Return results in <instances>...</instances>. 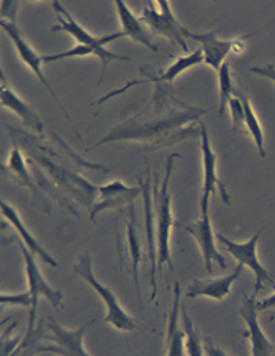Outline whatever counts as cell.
Here are the masks:
<instances>
[{
    "instance_id": "2e32d148",
    "label": "cell",
    "mask_w": 275,
    "mask_h": 356,
    "mask_svg": "<svg viewBox=\"0 0 275 356\" xmlns=\"http://www.w3.org/2000/svg\"><path fill=\"white\" fill-rule=\"evenodd\" d=\"M204 63V54H202V49H197L195 52L188 54L185 56H180L174 64H171L166 70L161 72L158 75H149L148 79H142V81H134V83H128L122 90H116L112 92L107 96H103V98L98 102L102 104L105 101H108L112 96H116L119 93H124L125 90H128L131 86H139V84H148V83H153V84H171L174 81L178 78V75H181L183 72L189 70L190 67H195L198 64Z\"/></svg>"
},
{
    "instance_id": "52a82bcc",
    "label": "cell",
    "mask_w": 275,
    "mask_h": 356,
    "mask_svg": "<svg viewBox=\"0 0 275 356\" xmlns=\"http://www.w3.org/2000/svg\"><path fill=\"white\" fill-rule=\"evenodd\" d=\"M90 325L92 323L76 329H66L58 325L52 317H49L47 329H49L51 335H46V339H49L53 344H38L35 355L53 353L58 356H92L84 346L85 332L90 327Z\"/></svg>"
},
{
    "instance_id": "f1b7e54d",
    "label": "cell",
    "mask_w": 275,
    "mask_h": 356,
    "mask_svg": "<svg viewBox=\"0 0 275 356\" xmlns=\"http://www.w3.org/2000/svg\"><path fill=\"white\" fill-rule=\"evenodd\" d=\"M249 72H253V74H256L258 76L268 78V79H271L275 83V66H272V64H265V66L251 67Z\"/></svg>"
},
{
    "instance_id": "8fae6325",
    "label": "cell",
    "mask_w": 275,
    "mask_h": 356,
    "mask_svg": "<svg viewBox=\"0 0 275 356\" xmlns=\"http://www.w3.org/2000/svg\"><path fill=\"white\" fill-rule=\"evenodd\" d=\"M0 26H2L3 32H6V34L10 35L11 42L14 43L15 49H17V54H19L20 58L23 60V63H25L26 66L32 70V74H34V75L40 79V83H42V84L47 88V90L51 92V95L53 96L55 102L60 105L61 111L64 113V116H66L69 120H72L70 116H69V113L66 111V108L62 107V104H61L60 98H58V96H56V93H55V90L52 88L51 83L46 79L44 74H43V64H44V63H43V56H40L34 49H32V46L26 42L25 37L22 35V32H20V29L17 28V25H15V23L6 22V20H0Z\"/></svg>"
},
{
    "instance_id": "277c9868",
    "label": "cell",
    "mask_w": 275,
    "mask_h": 356,
    "mask_svg": "<svg viewBox=\"0 0 275 356\" xmlns=\"http://www.w3.org/2000/svg\"><path fill=\"white\" fill-rule=\"evenodd\" d=\"M53 8L56 14H58V25L53 26V32L56 31H62V32H67L69 35L74 37L78 44H83L90 47L96 52V56L101 60L102 63V76L105 75V72H107V66L110 64V61L112 60H120V61H129L128 56H122V55H117L115 52L108 51L107 44L116 42V40H120L126 37L122 32H116V34H110V35H102V37H96L92 35L90 32H87L85 28H83L79 25V23L72 17V14L64 8L62 5H60V2H53Z\"/></svg>"
},
{
    "instance_id": "d6986e66",
    "label": "cell",
    "mask_w": 275,
    "mask_h": 356,
    "mask_svg": "<svg viewBox=\"0 0 275 356\" xmlns=\"http://www.w3.org/2000/svg\"><path fill=\"white\" fill-rule=\"evenodd\" d=\"M180 311H181V289L180 283L174 285V303L167 321L166 334V356H185V334L180 326Z\"/></svg>"
},
{
    "instance_id": "7a4b0ae2",
    "label": "cell",
    "mask_w": 275,
    "mask_h": 356,
    "mask_svg": "<svg viewBox=\"0 0 275 356\" xmlns=\"http://www.w3.org/2000/svg\"><path fill=\"white\" fill-rule=\"evenodd\" d=\"M178 156L172 154L167 159L166 175L161 184L156 181L152 186V203L153 215H156V227H157V248H158V265L169 264L171 270H174L172 253H171V236L175 225V218L172 212V197L169 193V181L174 172V160Z\"/></svg>"
},
{
    "instance_id": "3957f363",
    "label": "cell",
    "mask_w": 275,
    "mask_h": 356,
    "mask_svg": "<svg viewBox=\"0 0 275 356\" xmlns=\"http://www.w3.org/2000/svg\"><path fill=\"white\" fill-rule=\"evenodd\" d=\"M74 271L87 283V285H90L96 291V294L101 297L105 309H107V314H105V317L102 318L105 323H108V325L116 327L120 332H133L140 329V326L137 325V321L124 309V306L120 305L117 297L112 294V291L96 279L90 254H81L76 264L74 265Z\"/></svg>"
},
{
    "instance_id": "e0dca14e",
    "label": "cell",
    "mask_w": 275,
    "mask_h": 356,
    "mask_svg": "<svg viewBox=\"0 0 275 356\" xmlns=\"http://www.w3.org/2000/svg\"><path fill=\"white\" fill-rule=\"evenodd\" d=\"M188 38H192L193 42H198L202 46V54H204V63L208 67L219 72L224 66L225 58L233 51V42L217 38V31H210L206 34H195V32L188 31Z\"/></svg>"
},
{
    "instance_id": "44dd1931",
    "label": "cell",
    "mask_w": 275,
    "mask_h": 356,
    "mask_svg": "<svg viewBox=\"0 0 275 356\" xmlns=\"http://www.w3.org/2000/svg\"><path fill=\"white\" fill-rule=\"evenodd\" d=\"M126 221V252L129 256V261H131V273H133V280L137 291V297L140 300V276H139V265L142 262V244L139 239V234H137V216L134 206L129 207L128 210L122 213Z\"/></svg>"
},
{
    "instance_id": "603a6c76",
    "label": "cell",
    "mask_w": 275,
    "mask_h": 356,
    "mask_svg": "<svg viewBox=\"0 0 275 356\" xmlns=\"http://www.w3.org/2000/svg\"><path fill=\"white\" fill-rule=\"evenodd\" d=\"M234 95L238 96V98L242 101V105H244L245 125L248 128V131L251 133V136H253V140L257 145L258 154H260L262 159H265L266 157V152H265V134H263L262 125H260V122H258V119L256 116L253 105H251L249 99L240 90H234Z\"/></svg>"
},
{
    "instance_id": "4fadbf2b",
    "label": "cell",
    "mask_w": 275,
    "mask_h": 356,
    "mask_svg": "<svg viewBox=\"0 0 275 356\" xmlns=\"http://www.w3.org/2000/svg\"><path fill=\"white\" fill-rule=\"evenodd\" d=\"M139 180V186L142 188L143 195V210H144V234H147V252L151 261V288L152 296L151 300H156L157 296V259H158V248H157V227H156V215H153V203H152V186L149 178L143 180V178L137 177Z\"/></svg>"
},
{
    "instance_id": "83f0119b",
    "label": "cell",
    "mask_w": 275,
    "mask_h": 356,
    "mask_svg": "<svg viewBox=\"0 0 275 356\" xmlns=\"http://www.w3.org/2000/svg\"><path fill=\"white\" fill-rule=\"evenodd\" d=\"M228 108L231 113V120L234 128H239L242 124H245V111H244V105H242V101L238 98H231L228 102Z\"/></svg>"
},
{
    "instance_id": "6da1fadb",
    "label": "cell",
    "mask_w": 275,
    "mask_h": 356,
    "mask_svg": "<svg viewBox=\"0 0 275 356\" xmlns=\"http://www.w3.org/2000/svg\"><path fill=\"white\" fill-rule=\"evenodd\" d=\"M163 84H156V98L139 115L129 118L125 122L111 128L103 139L88 151L107 142L137 140L143 142L151 149H160L175 145L195 134L193 127L208 110H201L185 105L165 90Z\"/></svg>"
},
{
    "instance_id": "484cf974",
    "label": "cell",
    "mask_w": 275,
    "mask_h": 356,
    "mask_svg": "<svg viewBox=\"0 0 275 356\" xmlns=\"http://www.w3.org/2000/svg\"><path fill=\"white\" fill-rule=\"evenodd\" d=\"M217 75H219V110H217V113H219V116L222 118L236 88L233 87L231 69L228 63H224V66L217 72Z\"/></svg>"
},
{
    "instance_id": "ffe728a7",
    "label": "cell",
    "mask_w": 275,
    "mask_h": 356,
    "mask_svg": "<svg viewBox=\"0 0 275 356\" xmlns=\"http://www.w3.org/2000/svg\"><path fill=\"white\" fill-rule=\"evenodd\" d=\"M115 5H116L120 23H122L124 34L131 38L134 43L148 47V49H151L152 52H158V46L153 43L152 37L148 34V31L144 29L142 20L135 17L134 13L128 8L126 2H124V0H116Z\"/></svg>"
},
{
    "instance_id": "ba28073f",
    "label": "cell",
    "mask_w": 275,
    "mask_h": 356,
    "mask_svg": "<svg viewBox=\"0 0 275 356\" xmlns=\"http://www.w3.org/2000/svg\"><path fill=\"white\" fill-rule=\"evenodd\" d=\"M201 137V156H202V188H201V206H210V197L219 193L225 204H230V195L226 193L225 184L217 174V157L210 143L207 127L199 122Z\"/></svg>"
},
{
    "instance_id": "f546056e",
    "label": "cell",
    "mask_w": 275,
    "mask_h": 356,
    "mask_svg": "<svg viewBox=\"0 0 275 356\" xmlns=\"http://www.w3.org/2000/svg\"><path fill=\"white\" fill-rule=\"evenodd\" d=\"M204 352L208 356H230L226 352H224L221 347H217L216 344H213L212 341H208V339H204Z\"/></svg>"
},
{
    "instance_id": "d4e9b609",
    "label": "cell",
    "mask_w": 275,
    "mask_h": 356,
    "mask_svg": "<svg viewBox=\"0 0 275 356\" xmlns=\"http://www.w3.org/2000/svg\"><path fill=\"white\" fill-rule=\"evenodd\" d=\"M6 166H8V169H10V172L14 174V175H17L20 180L25 183L32 192H34V193L37 192L35 183H34V180H32L31 174L28 172L26 165H25V160H23L22 152H20V149L17 147L12 148V151L10 154V159H8L6 165L3 168H6Z\"/></svg>"
},
{
    "instance_id": "8992f818",
    "label": "cell",
    "mask_w": 275,
    "mask_h": 356,
    "mask_svg": "<svg viewBox=\"0 0 275 356\" xmlns=\"http://www.w3.org/2000/svg\"><path fill=\"white\" fill-rule=\"evenodd\" d=\"M142 23L147 25L152 34L163 35L174 46L180 47L184 52H189L188 28H184L172 13V8L166 0L148 2L140 17Z\"/></svg>"
},
{
    "instance_id": "cb8c5ba5",
    "label": "cell",
    "mask_w": 275,
    "mask_h": 356,
    "mask_svg": "<svg viewBox=\"0 0 275 356\" xmlns=\"http://www.w3.org/2000/svg\"><path fill=\"white\" fill-rule=\"evenodd\" d=\"M183 315V329L185 334V355L188 356H204V341H202L198 330L193 325V320L189 317L185 309H181Z\"/></svg>"
},
{
    "instance_id": "5b68a950",
    "label": "cell",
    "mask_w": 275,
    "mask_h": 356,
    "mask_svg": "<svg viewBox=\"0 0 275 356\" xmlns=\"http://www.w3.org/2000/svg\"><path fill=\"white\" fill-rule=\"evenodd\" d=\"M20 252L23 256V261H25V270H26V279H28V293L32 298V306L29 309V320H28V329L26 332L35 330V320H37V307L40 297H44L47 302H49L55 309H62V293L60 289H55L51 286V283L47 282L43 276L42 270H40L37 256L31 253L23 245V242H19Z\"/></svg>"
},
{
    "instance_id": "ac0fdd59",
    "label": "cell",
    "mask_w": 275,
    "mask_h": 356,
    "mask_svg": "<svg viewBox=\"0 0 275 356\" xmlns=\"http://www.w3.org/2000/svg\"><path fill=\"white\" fill-rule=\"evenodd\" d=\"M2 216L12 225L14 230L19 233L22 242L26 245V248L31 253H34L40 259V261H43L47 265H51V266L58 265L53 259V256L47 252V250L42 244H40L38 239L35 238V234H32L31 230L26 227V224L23 222L20 215L17 213V210H15L11 204H8L6 201H2Z\"/></svg>"
},
{
    "instance_id": "30bf717a",
    "label": "cell",
    "mask_w": 275,
    "mask_h": 356,
    "mask_svg": "<svg viewBox=\"0 0 275 356\" xmlns=\"http://www.w3.org/2000/svg\"><path fill=\"white\" fill-rule=\"evenodd\" d=\"M96 193L99 195V201L90 210V218L94 220L103 210H116L124 213L125 210L134 206V200L142 193L140 186L129 188L120 180H115L107 184L96 188Z\"/></svg>"
},
{
    "instance_id": "7c38bea8",
    "label": "cell",
    "mask_w": 275,
    "mask_h": 356,
    "mask_svg": "<svg viewBox=\"0 0 275 356\" xmlns=\"http://www.w3.org/2000/svg\"><path fill=\"white\" fill-rule=\"evenodd\" d=\"M193 238L197 239L199 245V252L204 259V265L207 273L213 271V264H217L221 268H226V262L224 256L216 248V234L213 232L212 220H210L208 206H201V218L193 224L185 227Z\"/></svg>"
},
{
    "instance_id": "5bb4252c",
    "label": "cell",
    "mask_w": 275,
    "mask_h": 356,
    "mask_svg": "<svg viewBox=\"0 0 275 356\" xmlns=\"http://www.w3.org/2000/svg\"><path fill=\"white\" fill-rule=\"evenodd\" d=\"M240 317L245 320L248 327L245 337H248L251 341V356H271L275 347L265 335L260 323H258V309L254 297H244L240 305Z\"/></svg>"
},
{
    "instance_id": "9a60e30c",
    "label": "cell",
    "mask_w": 275,
    "mask_h": 356,
    "mask_svg": "<svg viewBox=\"0 0 275 356\" xmlns=\"http://www.w3.org/2000/svg\"><path fill=\"white\" fill-rule=\"evenodd\" d=\"M242 271H244V265L238 264L234 266V270L226 274V276L192 282L188 286V291H185V296L189 298L207 297V298H212V300L221 302L226 296H230L231 286L240 277Z\"/></svg>"
},
{
    "instance_id": "7402d4cb",
    "label": "cell",
    "mask_w": 275,
    "mask_h": 356,
    "mask_svg": "<svg viewBox=\"0 0 275 356\" xmlns=\"http://www.w3.org/2000/svg\"><path fill=\"white\" fill-rule=\"evenodd\" d=\"M2 105L3 107H8L10 110H12L15 115H17L23 120V122H25V125L34 129L35 133H43L44 127H43L42 119L38 118L35 110L32 108L29 104L23 101L11 87L6 86L5 75H2Z\"/></svg>"
},
{
    "instance_id": "4316f807",
    "label": "cell",
    "mask_w": 275,
    "mask_h": 356,
    "mask_svg": "<svg viewBox=\"0 0 275 356\" xmlns=\"http://www.w3.org/2000/svg\"><path fill=\"white\" fill-rule=\"evenodd\" d=\"M0 303H2V306H23V307H29L31 309L32 298H31L28 291H25V293H19V294L2 293V296H0Z\"/></svg>"
},
{
    "instance_id": "4dcf8cb0",
    "label": "cell",
    "mask_w": 275,
    "mask_h": 356,
    "mask_svg": "<svg viewBox=\"0 0 275 356\" xmlns=\"http://www.w3.org/2000/svg\"><path fill=\"white\" fill-rule=\"evenodd\" d=\"M274 307H275V293H274L272 296H269V297L263 298V300L257 302V309H258V312L266 311V309H274Z\"/></svg>"
},
{
    "instance_id": "9c48e42d",
    "label": "cell",
    "mask_w": 275,
    "mask_h": 356,
    "mask_svg": "<svg viewBox=\"0 0 275 356\" xmlns=\"http://www.w3.org/2000/svg\"><path fill=\"white\" fill-rule=\"evenodd\" d=\"M260 234H262L260 232L256 233L254 236L248 239L247 242H234L228 238H225L221 233L216 234V239L221 242V245L225 252H228L234 259H236L238 264L248 266V268L253 271L256 277L254 296L260 293V289L263 288L266 282L272 283L274 285V280L271 279L265 266L260 264V261H258V256H257V245H258V239H260Z\"/></svg>"
}]
</instances>
